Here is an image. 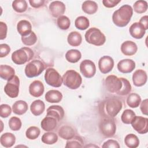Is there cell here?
<instances>
[{"label": "cell", "mask_w": 148, "mask_h": 148, "mask_svg": "<svg viewBox=\"0 0 148 148\" xmlns=\"http://www.w3.org/2000/svg\"><path fill=\"white\" fill-rule=\"evenodd\" d=\"M133 14V9L129 5H124L114 11L112 15L113 23L119 27L128 25Z\"/></svg>", "instance_id": "cell-1"}, {"label": "cell", "mask_w": 148, "mask_h": 148, "mask_svg": "<svg viewBox=\"0 0 148 148\" xmlns=\"http://www.w3.org/2000/svg\"><path fill=\"white\" fill-rule=\"evenodd\" d=\"M62 78L64 85L72 90L78 88L82 83V78L80 75L73 69L66 71Z\"/></svg>", "instance_id": "cell-2"}, {"label": "cell", "mask_w": 148, "mask_h": 148, "mask_svg": "<svg viewBox=\"0 0 148 148\" xmlns=\"http://www.w3.org/2000/svg\"><path fill=\"white\" fill-rule=\"evenodd\" d=\"M32 50L27 47H22L14 51L12 54L13 62L17 65H22L30 61L34 57Z\"/></svg>", "instance_id": "cell-3"}, {"label": "cell", "mask_w": 148, "mask_h": 148, "mask_svg": "<svg viewBox=\"0 0 148 148\" xmlns=\"http://www.w3.org/2000/svg\"><path fill=\"white\" fill-rule=\"evenodd\" d=\"M85 39L88 43L97 46L103 45L106 41L105 35L95 27L91 28L86 31Z\"/></svg>", "instance_id": "cell-4"}, {"label": "cell", "mask_w": 148, "mask_h": 148, "mask_svg": "<svg viewBox=\"0 0 148 148\" xmlns=\"http://www.w3.org/2000/svg\"><path fill=\"white\" fill-rule=\"evenodd\" d=\"M103 105L105 112L109 117H115L121 110L123 107L121 101L116 98L106 99L103 101Z\"/></svg>", "instance_id": "cell-5"}, {"label": "cell", "mask_w": 148, "mask_h": 148, "mask_svg": "<svg viewBox=\"0 0 148 148\" xmlns=\"http://www.w3.org/2000/svg\"><path fill=\"white\" fill-rule=\"evenodd\" d=\"M45 69L44 64L40 60H34L28 63L25 67V74L29 78L40 75Z\"/></svg>", "instance_id": "cell-6"}, {"label": "cell", "mask_w": 148, "mask_h": 148, "mask_svg": "<svg viewBox=\"0 0 148 148\" xmlns=\"http://www.w3.org/2000/svg\"><path fill=\"white\" fill-rule=\"evenodd\" d=\"M99 128L101 133L105 137H112L116 132V125L113 120L108 117L103 119L99 123Z\"/></svg>", "instance_id": "cell-7"}, {"label": "cell", "mask_w": 148, "mask_h": 148, "mask_svg": "<svg viewBox=\"0 0 148 148\" xmlns=\"http://www.w3.org/2000/svg\"><path fill=\"white\" fill-rule=\"evenodd\" d=\"M45 80L47 84L54 87H59L62 83V78L54 68H49L45 74Z\"/></svg>", "instance_id": "cell-8"}, {"label": "cell", "mask_w": 148, "mask_h": 148, "mask_svg": "<svg viewBox=\"0 0 148 148\" xmlns=\"http://www.w3.org/2000/svg\"><path fill=\"white\" fill-rule=\"evenodd\" d=\"M20 80L17 76L14 75L12 78L8 80L4 87V91L10 98H16L19 93Z\"/></svg>", "instance_id": "cell-9"}, {"label": "cell", "mask_w": 148, "mask_h": 148, "mask_svg": "<svg viewBox=\"0 0 148 148\" xmlns=\"http://www.w3.org/2000/svg\"><path fill=\"white\" fill-rule=\"evenodd\" d=\"M105 86L110 92L117 93L123 87V82L120 78L115 75H109L105 79Z\"/></svg>", "instance_id": "cell-10"}, {"label": "cell", "mask_w": 148, "mask_h": 148, "mask_svg": "<svg viewBox=\"0 0 148 148\" xmlns=\"http://www.w3.org/2000/svg\"><path fill=\"white\" fill-rule=\"evenodd\" d=\"M133 128L140 134L148 132V119L142 116H136L131 123Z\"/></svg>", "instance_id": "cell-11"}, {"label": "cell", "mask_w": 148, "mask_h": 148, "mask_svg": "<svg viewBox=\"0 0 148 148\" xmlns=\"http://www.w3.org/2000/svg\"><path fill=\"white\" fill-rule=\"evenodd\" d=\"M80 71L85 77L91 78L95 74L96 66L92 61L84 60L80 64Z\"/></svg>", "instance_id": "cell-12"}, {"label": "cell", "mask_w": 148, "mask_h": 148, "mask_svg": "<svg viewBox=\"0 0 148 148\" xmlns=\"http://www.w3.org/2000/svg\"><path fill=\"white\" fill-rule=\"evenodd\" d=\"M114 66L113 58L108 56L101 57L98 61V68L102 73L106 74L110 72Z\"/></svg>", "instance_id": "cell-13"}, {"label": "cell", "mask_w": 148, "mask_h": 148, "mask_svg": "<svg viewBox=\"0 0 148 148\" xmlns=\"http://www.w3.org/2000/svg\"><path fill=\"white\" fill-rule=\"evenodd\" d=\"M49 10L52 16L54 17H58L64 13L65 11V5L61 1H53L51 2L49 5Z\"/></svg>", "instance_id": "cell-14"}, {"label": "cell", "mask_w": 148, "mask_h": 148, "mask_svg": "<svg viewBox=\"0 0 148 148\" xmlns=\"http://www.w3.org/2000/svg\"><path fill=\"white\" fill-rule=\"evenodd\" d=\"M135 68V62L131 59L120 60L117 64L119 71L123 73H131Z\"/></svg>", "instance_id": "cell-15"}, {"label": "cell", "mask_w": 148, "mask_h": 148, "mask_svg": "<svg viewBox=\"0 0 148 148\" xmlns=\"http://www.w3.org/2000/svg\"><path fill=\"white\" fill-rule=\"evenodd\" d=\"M147 79L146 72L143 69H138L132 75V82L136 87H140L145 84Z\"/></svg>", "instance_id": "cell-16"}, {"label": "cell", "mask_w": 148, "mask_h": 148, "mask_svg": "<svg viewBox=\"0 0 148 148\" xmlns=\"http://www.w3.org/2000/svg\"><path fill=\"white\" fill-rule=\"evenodd\" d=\"M43 84L39 80H34L29 86V92L34 97H39L44 92Z\"/></svg>", "instance_id": "cell-17"}, {"label": "cell", "mask_w": 148, "mask_h": 148, "mask_svg": "<svg viewBox=\"0 0 148 148\" xmlns=\"http://www.w3.org/2000/svg\"><path fill=\"white\" fill-rule=\"evenodd\" d=\"M137 50V45L135 42L131 40L125 41L121 45V51L125 56H133L136 53Z\"/></svg>", "instance_id": "cell-18"}, {"label": "cell", "mask_w": 148, "mask_h": 148, "mask_svg": "<svg viewBox=\"0 0 148 148\" xmlns=\"http://www.w3.org/2000/svg\"><path fill=\"white\" fill-rule=\"evenodd\" d=\"M46 116H50L54 117L57 121L62 120L64 116V109L59 105L50 106L47 109Z\"/></svg>", "instance_id": "cell-19"}, {"label": "cell", "mask_w": 148, "mask_h": 148, "mask_svg": "<svg viewBox=\"0 0 148 148\" xmlns=\"http://www.w3.org/2000/svg\"><path fill=\"white\" fill-rule=\"evenodd\" d=\"M130 35L135 39H141L145 34V29L138 22L133 23L130 27Z\"/></svg>", "instance_id": "cell-20"}, {"label": "cell", "mask_w": 148, "mask_h": 148, "mask_svg": "<svg viewBox=\"0 0 148 148\" xmlns=\"http://www.w3.org/2000/svg\"><path fill=\"white\" fill-rule=\"evenodd\" d=\"M57 120L53 117L46 116L41 121L40 126L46 131H53L57 126Z\"/></svg>", "instance_id": "cell-21"}, {"label": "cell", "mask_w": 148, "mask_h": 148, "mask_svg": "<svg viewBox=\"0 0 148 148\" xmlns=\"http://www.w3.org/2000/svg\"><path fill=\"white\" fill-rule=\"evenodd\" d=\"M17 29L22 36H26L32 32V25L28 21L22 20L17 23Z\"/></svg>", "instance_id": "cell-22"}, {"label": "cell", "mask_w": 148, "mask_h": 148, "mask_svg": "<svg viewBox=\"0 0 148 148\" xmlns=\"http://www.w3.org/2000/svg\"><path fill=\"white\" fill-rule=\"evenodd\" d=\"M62 99V94L58 90H51L45 94V100L49 103H58Z\"/></svg>", "instance_id": "cell-23"}, {"label": "cell", "mask_w": 148, "mask_h": 148, "mask_svg": "<svg viewBox=\"0 0 148 148\" xmlns=\"http://www.w3.org/2000/svg\"><path fill=\"white\" fill-rule=\"evenodd\" d=\"M16 142V137L14 134L10 132L3 134L0 138V142L2 146L5 147H10L13 146Z\"/></svg>", "instance_id": "cell-24"}, {"label": "cell", "mask_w": 148, "mask_h": 148, "mask_svg": "<svg viewBox=\"0 0 148 148\" xmlns=\"http://www.w3.org/2000/svg\"><path fill=\"white\" fill-rule=\"evenodd\" d=\"M45 105L44 102L40 99H37L32 102L30 106L31 113L36 116L40 115L44 112Z\"/></svg>", "instance_id": "cell-25"}, {"label": "cell", "mask_w": 148, "mask_h": 148, "mask_svg": "<svg viewBox=\"0 0 148 148\" xmlns=\"http://www.w3.org/2000/svg\"><path fill=\"white\" fill-rule=\"evenodd\" d=\"M27 110L28 104L24 101H17L12 106V110L13 113L17 115H22L25 113Z\"/></svg>", "instance_id": "cell-26"}, {"label": "cell", "mask_w": 148, "mask_h": 148, "mask_svg": "<svg viewBox=\"0 0 148 148\" xmlns=\"http://www.w3.org/2000/svg\"><path fill=\"white\" fill-rule=\"evenodd\" d=\"M14 74L15 71L12 67L7 65H1L0 76L2 79L9 80L14 76Z\"/></svg>", "instance_id": "cell-27"}, {"label": "cell", "mask_w": 148, "mask_h": 148, "mask_svg": "<svg viewBox=\"0 0 148 148\" xmlns=\"http://www.w3.org/2000/svg\"><path fill=\"white\" fill-rule=\"evenodd\" d=\"M59 136L64 139H70L75 136L74 129L69 125H63L58 130Z\"/></svg>", "instance_id": "cell-28"}, {"label": "cell", "mask_w": 148, "mask_h": 148, "mask_svg": "<svg viewBox=\"0 0 148 148\" xmlns=\"http://www.w3.org/2000/svg\"><path fill=\"white\" fill-rule=\"evenodd\" d=\"M67 41L68 44L72 46H78L82 41V35L77 31H72L69 34Z\"/></svg>", "instance_id": "cell-29"}, {"label": "cell", "mask_w": 148, "mask_h": 148, "mask_svg": "<svg viewBox=\"0 0 148 148\" xmlns=\"http://www.w3.org/2000/svg\"><path fill=\"white\" fill-rule=\"evenodd\" d=\"M83 11L88 14H92L96 13L98 10V5L95 1H86L82 6Z\"/></svg>", "instance_id": "cell-30"}, {"label": "cell", "mask_w": 148, "mask_h": 148, "mask_svg": "<svg viewBox=\"0 0 148 148\" xmlns=\"http://www.w3.org/2000/svg\"><path fill=\"white\" fill-rule=\"evenodd\" d=\"M82 57V54L80 51L76 49H71L68 50L65 54L66 60L71 63L78 62Z\"/></svg>", "instance_id": "cell-31"}, {"label": "cell", "mask_w": 148, "mask_h": 148, "mask_svg": "<svg viewBox=\"0 0 148 148\" xmlns=\"http://www.w3.org/2000/svg\"><path fill=\"white\" fill-rule=\"evenodd\" d=\"M124 143L130 148H135L139 146V140L136 135L133 134H130L125 137Z\"/></svg>", "instance_id": "cell-32"}, {"label": "cell", "mask_w": 148, "mask_h": 148, "mask_svg": "<svg viewBox=\"0 0 148 148\" xmlns=\"http://www.w3.org/2000/svg\"><path fill=\"white\" fill-rule=\"evenodd\" d=\"M140 102L141 98L136 93H131L127 98V105L132 108L138 107Z\"/></svg>", "instance_id": "cell-33"}, {"label": "cell", "mask_w": 148, "mask_h": 148, "mask_svg": "<svg viewBox=\"0 0 148 148\" xmlns=\"http://www.w3.org/2000/svg\"><path fill=\"white\" fill-rule=\"evenodd\" d=\"M75 27L80 30H85L88 28L90 22L88 19L85 16H79L75 21Z\"/></svg>", "instance_id": "cell-34"}, {"label": "cell", "mask_w": 148, "mask_h": 148, "mask_svg": "<svg viewBox=\"0 0 148 148\" xmlns=\"http://www.w3.org/2000/svg\"><path fill=\"white\" fill-rule=\"evenodd\" d=\"M41 139L42 142L45 144L53 145L57 142L58 136L55 133L49 132L45 133L42 136Z\"/></svg>", "instance_id": "cell-35"}, {"label": "cell", "mask_w": 148, "mask_h": 148, "mask_svg": "<svg viewBox=\"0 0 148 148\" xmlns=\"http://www.w3.org/2000/svg\"><path fill=\"white\" fill-rule=\"evenodd\" d=\"M27 7V3L25 0H16L12 2L13 9L18 13L24 12Z\"/></svg>", "instance_id": "cell-36"}, {"label": "cell", "mask_w": 148, "mask_h": 148, "mask_svg": "<svg viewBox=\"0 0 148 148\" xmlns=\"http://www.w3.org/2000/svg\"><path fill=\"white\" fill-rule=\"evenodd\" d=\"M135 117V113L131 109L125 110L121 116V120L122 122L126 124H131Z\"/></svg>", "instance_id": "cell-37"}, {"label": "cell", "mask_w": 148, "mask_h": 148, "mask_svg": "<svg viewBox=\"0 0 148 148\" xmlns=\"http://www.w3.org/2000/svg\"><path fill=\"white\" fill-rule=\"evenodd\" d=\"M83 147V141L82 139L78 136H73L72 138L68 139L66 142L65 147Z\"/></svg>", "instance_id": "cell-38"}, {"label": "cell", "mask_w": 148, "mask_h": 148, "mask_svg": "<svg viewBox=\"0 0 148 148\" xmlns=\"http://www.w3.org/2000/svg\"><path fill=\"white\" fill-rule=\"evenodd\" d=\"M134 10L137 13H143L147 11V2L146 1L139 0L136 1L134 4Z\"/></svg>", "instance_id": "cell-39"}, {"label": "cell", "mask_w": 148, "mask_h": 148, "mask_svg": "<svg viewBox=\"0 0 148 148\" xmlns=\"http://www.w3.org/2000/svg\"><path fill=\"white\" fill-rule=\"evenodd\" d=\"M40 133V131L38 127L35 126H31L25 132V136L28 139L34 140L38 138Z\"/></svg>", "instance_id": "cell-40"}, {"label": "cell", "mask_w": 148, "mask_h": 148, "mask_svg": "<svg viewBox=\"0 0 148 148\" xmlns=\"http://www.w3.org/2000/svg\"><path fill=\"white\" fill-rule=\"evenodd\" d=\"M57 23L58 27L63 30H66L68 29L69 28L71 22L69 18L66 16L62 15L60 17H58L57 20Z\"/></svg>", "instance_id": "cell-41"}, {"label": "cell", "mask_w": 148, "mask_h": 148, "mask_svg": "<svg viewBox=\"0 0 148 148\" xmlns=\"http://www.w3.org/2000/svg\"><path fill=\"white\" fill-rule=\"evenodd\" d=\"M21 40L23 44L26 46H32L37 41V36L34 32L32 31L26 36H21Z\"/></svg>", "instance_id": "cell-42"}, {"label": "cell", "mask_w": 148, "mask_h": 148, "mask_svg": "<svg viewBox=\"0 0 148 148\" xmlns=\"http://www.w3.org/2000/svg\"><path fill=\"white\" fill-rule=\"evenodd\" d=\"M121 79L123 82V87L121 89L117 94L120 95H127L131 92L132 90L131 85L127 79L123 77H121Z\"/></svg>", "instance_id": "cell-43"}, {"label": "cell", "mask_w": 148, "mask_h": 148, "mask_svg": "<svg viewBox=\"0 0 148 148\" xmlns=\"http://www.w3.org/2000/svg\"><path fill=\"white\" fill-rule=\"evenodd\" d=\"M9 126L12 131H18L21 127V120L17 117H12L9 120Z\"/></svg>", "instance_id": "cell-44"}, {"label": "cell", "mask_w": 148, "mask_h": 148, "mask_svg": "<svg viewBox=\"0 0 148 148\" xmlns=\"http://www.w3.org/2000/svg\"><path fill=\"white\" fill-rule=\"evenodd\" d=\"M12 113L10 106L7 104H2L0 106V116L1 117H8Z\"/></svg>", "instance_id": "cell-45"}, {"label": "cell", "mask_w": 148, "mask_h": 148, "mask_svg": "<svg viewBox=\"0 0 148 148\" xmlns=\"http://www.w3.org/2000/svg\"><path fill=\"white\" fill-rule=\"evenodd\" d=\"M10 51V47L7 44H1L0 45V57L1 58L6 57Z\"/></svg>", "instance_id": "cell-46"}, {"label": "cell", "mask_w": 148, "mask_h": 148, "mask_svg": "<svg viewBox=\"0 0 148 148\" xmlns=\"http://www.w3.org/2000/svg\"><path fill=\"white\" fill-rule=\"evenodd\" d=\"M103 148H106V147H114V148H119L120 145L119 143L114 140L113 139H109L104 142L103 145L102 146Z\"/></svg>", "instance_id": "cell-47"}, {"label": "cell", "mask_w": 148, "mask_h": 148, "mask_svg": "<svg viewBox=\"0 0 148 148\" xmlns=\"http://www.w3.org/2000/svg\"><path fill=\"white\" fill-rule=\"evenodd\" d=\"M7 25L6 24L2 22H0V39L3 40L6 38L7 35Z\"/></svg>", "instance_id": "cell-48"}, {"label": "cell", "mask_w": 148, "mask_h": 148, "mask_svg": "<svg viewBox=\"0 0 148 148\" xmlns=\"http://www.w3.org/2000/svg\"><path fill=\"white\" fill-rule=\"evenodd\" d=\"M120 2L121 0H103L102 3L105 7L110 8L114 7Z\"/></svg>", "instance_id": "cell-49"}, {"label": "cell", "mask_w": 148, "mask_h": 148, "mask_svg": "<svg viewBox=\"0 0 148 148\" xmlns=\"http://www.w3.org/2000/svg\"><path fill=\"white\" fill-rule=\"evenodd\" d=\"M29 2L32 7L35 8H39L43 5L45 1L44 0H29Z\"/></svg>", "instance_id": "cell-50"}, {"label": "cell", "mask_w": 148, "mask_h": 148, "mask_svg": "<svg viewBox=\"0 0 148 148\" xmlns=\"http://www.w3.org/2000/svg\"><path fill=\"white\" fill-rule=\"evenodd\" d=\"M147 103H148V100L147 99H144L140 104V110L142 113V114L145 115H147Z\"/></svg>", "instance_id": "cell-51"}, {"label": "cell", "mask_w": 148, "mask_h": 148, "mask_svg": "<svg viewBox=\"0 0 148 148\" xmlns=\"http://www.w3.org/2000/svg\"><path fill=\"white\" fill-rule=\"evenodd\" d=\"M139 23L143 26L145 30L148 29V16L147 15L142 17Z\"/></svg>", "instance_id": "cell-52"}]
</instances>
